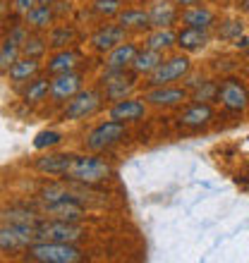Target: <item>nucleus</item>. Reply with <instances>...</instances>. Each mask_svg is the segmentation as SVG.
I'll use <instances>...</instances> for the list:
<instances>
[{"label":"nucleus","mask_w":249,"mask_h":263,"mask_svg":"<svg viewBox=\"0 0 249 263\" xmlns=\"http://www.w3.org/2000/svg\"><path fill=\"white\" fill-rule=\"evenodd\" d=\"M115 175L113 165L108 160H103L98 153H84V156H75V163L67 170V175L62 177L65 182H79L84 187H96L103 184Z\"/></svg>","instance_id":"1"},{"label":"nucleus","mask_w":249,"mask_h":263,"mask_svg":"<svg viewBox=\"0 0 249 263\" xmlns=\"http://www.w3.org/2000/svg\"><path fill=\"white\" fill-rule=\"evenodd\" d=\"M24 258L36 263H79L86 258L77 244L67 242H34L24 249Z\"/></svg>","instance_id":"2"},{"label":"nucleus","mask_w":249,"mask_h":263,"mask_svg":"<svg viewBox=\"0 0 249 263\" xmlns=\"http://www.w3.org/2000/svg\"><path fill=\"white\" fill-rule=\"evenodd\" d=\"M105 105L103 91L96 86H86L79 89L67 103L62 105V120L65 122H82V120H91L101 108Z\"/></svg>","instance_id":"3"},{"label":"nucleus","mask_w":249,"mask_h":263,"mask_svg":"<svg viewBox=\"0 0 249 263\" xmlns=\"http://www.w3.org/2000/svg\"><path fill=\"white\" fill-rule=\"evenodd\" d=\"M127 139H130V127H127V122L108 118L105 122H98V125L86 134L84 148L91 153H103V151H111L113 146L127 141Z\"/></svg>","instance_id":"4"},{"label":"nucleus","mask_w":249,"mask_h":263,"mask_svg":"<svg viewBox=\"0 0 249 263\" xmlns=\"http://www.w3.org/2000/svg\"><path fill=\"white\" fill-rule=\"evenodd\" d=\"M139 79L141 77L134 74L132 69H103V74L98 79V89L103 91L105 103H118L137 91Z\"/></svg>","instance_id":"5"},{"label":"nucleus","mask_w":249,"mask_h":263,"mask_svg":"<svg viewBox=\"0 0 249 263\" xmlns=\"http://www.w3.org/2000/svg\"><path fill=\"white\" fill-rule=\"evenodd\" d=\"M36 228V242H67L77 244L86 237V230L79 228V222L53 220V218H39Z\"/></svg>","instance_id":"6"},{"label":"nucleus","mask_w":249,"mask_h":263,"mask_svg":"<svg viewBox=\"0 0 249 263\" xmlns=\"http://www.w3.org/2000/svg\"><path fill=\"white\" fill-rule=\"evenodd\" d=\"M192 72V60L187 53H175L161 60V65L146 77V86H163V84H175L185 82V77Z\"/></svg>","instance_id":"7"},{"label":"nucleus","mask_w":249,"mask_h":263,"mask_svg":"<svg viewBox=\"0 0 249 263\" xmlns=\"http://www.w3.org/2000/svg\"><path fill=\"white\" fill-rule=\"evenodd\" d=\"M216 101H218L228 112H244L249 108V89L242 84V79L228 77V79L218 82Z\"/></svg>","instance_id":"8"},{"label":"nucleus","mask_w":249,"mask_h":263,"mask_svg":"<svg viewBox=\"0 0 249 263\" xmlns=\"http://www.w3.org/2000/svg\"><path fill=\"white\" fill-rule=\"evenodd\" d=\"M36 242L34 225H5L0 222V254H24L29 244Z\"/></svg>","instance_id":"9"},{"label":"nucleus","mask_w":249,"mask_h":263,"mask_svg":"<svg viewBox=\"0 0 249 263\" xmlns=\"http://www.w3.org/2000/svg\"><path fill=\"white\" fill-rule=\"evenodd\" d=\"M149 108H158V110H166V108H175V105L189 101V89L187 86H175V84H163V86H149L144 91V96Z\"/></svg>","instance_id":"10"},{"label":"nucleus","mask_w":249,"mask_h":263,"mask_svg":"<svg viewBox=\"0 0 249 263\" xmlns=\"http://www.w3.org/2000/svg\"><path fill=\"white\" fill-rule=\"evenodd\" d=\"M84 72L75 69V72H62V74L50 77V91L48 101H53L56 105H65L69 98L75 96L79 89H84Z\"/></svg>","instance_id":"11"},{"label":"nucleus","mask_w":249,"mask_h":263,"mask_svg":"<svg viewBox=\"0 0 249 263\" xmlns=\"http://www.w3.org/2000/svg\"><path fill=\"white\" fill-rule=\"evenodd\" d=\"M146 112H149V105H146L144 98L127 96V98H122V101H118V103H111L108 118L127 122V125H137V122H141V120L146 118Z\"/></svg>","instance_id":"12"},{"label":"nucleus","mask_w":249,"mask_h":263,"mask_svg":"<svg viewBox=\"0 0 249 263\" xmlns=\"http://www.w3.org/2000/svg\"><path fill=\"white\" fill-rule=\"evenodd\" d=\"M214 120H216V112H214V108H211V105L194 101L192 105H187L185 110L177 115V125H180L182 129L201 132V129H206Z\"/></svg>","instance_id":"13"},{"label":"nucleus","mask_w":249,"mask_h":263,"mask_svg":"<svg viewBox=\"0 0 249 263\" xmlns=\"http://www.w3.org/2000/svg\"><path fill=\"white\" fill-rule=\"evenodd\" d=\"M77 153H43L39 158H34V170L41 175H48V177H65L67 170L75 163Z\"/></svg>","instance_id":"14"},{"label":"nucleus","mask_w":249,"mask_h":263,"mask_svg":"<svg viewBox=\"0 0 249 263\" xmlns=\"http://www.w3.org/2000/svg\"><path fill=\"white\" fill-rule=\"evenodd\" d=\"M122 41H127V31L120 27L118 22H111V24H101V27L91 34L89 46L96 50V53H103L105 55L108 50H113Z\"/></svg>","instance_id":"15"},{"label":"nucleus","mask_w":249,"mask_h":263,"mask_svg":"<svg viewBox=\"0 0 249 263\" xmlns=\"http://www.w3.org/2000/svg\"><path fill=\"white\" fill-rule=\"evenodd\" d=\"M146 12H149L151 29H173L180 22V7L173 0H151Z\"/></svg>","instance_id":"16"},{"label":"nucleus","mask_w":249,"mask_h":263,"mask_svg":"<svg viewBox=\"0 0 249 263\" xmlns=\"http://www.w3.org/2000/svg\"><path fill=\"white\" fill-rule=\"evenodd\" d=\"M79 65H82V53L69 46V48L53 50V55H48V60L43 63V72L53 77V74H62V72H75Z\"/></svg>","instance_id":"17"},{"label":"nucleus","mask_w":249,"mask_h":263,"mask_svg":"<svg viewBox=\"0 0 249 263\" xmlns=\"http://www.w3.org/2000/svg\"><path fill=\"white\" fill-rule=\"evenodd\" d=\"M43 72V60H34V58H17L12 65H10V69H7L5 74L7 79H10V84H14V86H24L27 82H31L34 77H39Z\"/></svg>","instance_id":"18"},{"label":"nucleus","mask_w":249,"mask_h":263,"mask_svg":"<svg viewBox=\"0 0 249 263\" xmlns=\"http://www.w3.org/2000/svg\"><path fill=\"white\" fill-rule=\"evenodd\" d=\"M180 22L185 27H194V29H201V31H211L216 27V12L211 7L201 5H189V7H182L180 10Z\"/></svg>","instance_id":"19"},{"label":"nucleus","mask_w":249,"mask_h":263,"mask_svg":"<svg viewBox=\"0 0 249 263\" xmlns=\"http://www.w3.org/2000/svg\"><path fill=\"white\" fill-rule=\"evenodd\" d=\"M139 46L134 41H122L103 55V69H130Z\"/></svg>","instance_id":"20"},{"label":"nucleus","mask_w":249,"mask_h":263,"mask_svg":"<svg viewBox=\"0 0 249 263\" xmlns=\"http://www.w3.org/2000/svg\"><path fill=\"white\" fill-rule=\"evenodd\" d=\"M118 24L130 34V31H137V34H146L151 29V22H149V12L146 7H122L118 14Z\"/></svg>","instance_id":"21"},{"label":"nucleus","mask_w":249,"mask_h":263,"mask_svg":"<svg viewBox=\"0 0 249 263\" xmlns=\"http://www.w3.org/2000/svg\"><path fill=\"white\" fill-rule=\"evenodd\" d=\"M46 218H53V220H65V222H79L86 218V203L84 201H62L43 211Z\"/></svg>","instance_id":"22"},{"label":"nucleus","mask_w":249,"mask_h":263,"mask_svg":"<svg viewBox=\"0 0 249 263\" xmlns=\"http://www.w3.org/2000/svg\"><path fill=\"white\" fill-rule=\"evenodd\" d=\"M177 39H175V48H180L182 53H197V50H204L208 46V31H201V29L194 27H182L180 31H175Z\"/></svg>","instance_id":"23"},{"label":"nucleus","mask_w":249,"mask_h":263,"mask_svg":"<svg viewBox=\"0 0 249 263\" xmlns=\"http://www.w3.org/2000/svg\"><path fill=\"white\" fill-rule=\"evenodd\" d=\"M48 91H50V77H34L31 82L24 84V89H22V101L24 105L29 108H34V105H41L48 101Z\"/></svg>","instance_id":"24"},{"label":"nucleus","mask_w":249,"mask_h":263,"mask_svg":"<svg viewBox=\"0 0 249 263\" xmlns=\"http://www.w3.org/2000/svg\"><path fill=\"white\" fill-rule=\"evenodd\" d=\"M24 24L31 31H48L56 24V7L53 5H36L31 12L24 14Z\"/></svg>","instance_id":"25"},{"label":"nucleus","mask_w":249,"mask_h":263,"mask_svg":"<svg viewBox=\"0 0 249 263\" xmlns=\"http://www.w3.org/2000/svg\"><path fill=\"white\" fill-rule=\"evenodd\" d=\"M39 211L36 208H27V206H10L0 211V222L5 225H36L39 222Z\"/></svg>","instance_id":"26"},{"label":"nucleus","mask_w":249,"mask_h":263,"mask_svg":"<svg viewBox=\"0 0 249 263\" xmlns=\"http://www.w3.org/2000/svg\"><path fill=\"white\" fill-rule=\"evenodd\" d=\"M161 60H163V53H158V50H153V48H139L137 50V55H134V63H132V72L139 77H149L153 72V69L161 65Z\"/></svg>","instance_id":"27"},{"label":"nucleus","mask_w":249,"mask_h":263,"mask_svg":"<svg viewBox=\"0 0 249 263\" xmlns=\"http://www.w3.org/2000/svg\"><path fill=\"white\" fill-rule=\"evenodd\" d=\"M175 39L177 34L173 29H149L144 36V46L158 50V53H170L175 48Z\"/></svg>","instance_id":"28"},{"label":"nucleus","mask_w":249,"mask_h":263,"mask_svg":"<svg viewBox=\"0 0 249 263\" xmlns=\"http://www.w3.org/2000/svg\"><path fill=\"white\" fill-rule=\"evenodd\" d=\"M48 48L53 50H60V48H69L75 46L77 41V29L69 27V24H58V27H50L48 29Z\"/></svg>","instance_id":"29"},{"label":"nucleus","mask_w":249,"mask_h":263,"mask_svg":"<svg viewBox=\"0 0 249 263\" xmlns=\"http://www.w3.org/2000/svg\"><path fill=\"white\" fill-rule=\"evenodd\" d=\"M48 53V39L43 36V31H29V36L22 43V55L34 58V60H43Z\"/></svg>","instance_id":"30"},{"label":"nucleus","mask_w":249,"mask_h":263,"mask_svg":"<svg viewBox=\"0 0 249 263\" xmlns=\"http://www.w3.org/2000/svg\"><path fill=\"white\" fill-rule=\"evenodd\" d=\"M17 58H22V46L3 36V46H0V72H7L10 65H12Z\"/></svg>","instance_id":"31"},{"label":"nucleus","mask_w":249,"mask_h":263,"mask_svg":"<svg viewBox=\"0 0 249 263\" xmlns=\"http://www.w3.org/2000/svg\"><path fill=\"white\" fill-rule=\"evenodd\" d=\"M216 89H218V82L201 79V82L189 91V98H192V101H199V103H208V101H216Z\"/></svg>","instance_id":"32"},{"label":"nucleus","mask_w":249,"mask_h":263,"mask_svg":"<svg viewBox=\"0 0 249 263\" xmlns=\"http://www.w3.org/2000/svg\"><path fill=\"white\" fill-rule=\"evenodd\" d=\"M62 141H65L62 132L43 129V132H39V134H36V139H34V148H36V151H46V148H56V146H60Z\"/></svg>","instance_id":"33"},{"label":"nucleus","mask_w":249,"mask_h":263,"mask_svg":"<svg viewBox=\"0 0 249 263\" xmlns=\"http://www.w3.org/2000/svg\"><path fill=\"white\" fill-rule=\"evenodd\" d=\"M91 10L103 17V20H111V17H118L120 10H122V0H94L91 3Z\"/></svg>","instance_id":"34"},{"label":"nucleus","mask_w":249,"mask_h":263,"mask_svg":"<svg viewBox=\"0 0 249 263\" xmlns=\"http://www.w3.org/2000/svg\"><path fill=\"white\" fill-rule=\"evenodd\" d=\"M218 34H221V39H225V41H233V46H235V43L244 36V27H242V22L233 20V22H225Z\"/></svg>","instance_id":"35"},{"label":"nucleus","mask_w":249,"mask_h":263,"mask_svg":"<svg viewBox=\"0 0 249 263\" xmlns=\"http://www.w3.org/2000/svg\"><path fill=\"white\" fill-rule=\"evenodd\" d=\"M36 5H39V0H12V10L17 14H22V17L27 12H31Z\"/></svg>","instance_id":"36"},{"label":"nucleus","mask_w":249,"mask_h":263,"mask_svg":"<svg viewBox=\"0 0 249 263\" xmlns=\"http://www.w3.org/2000/svg\"><path fill=\"white\" fill-rule=\"evenodd\" d=\"M177 7H189V5H197V3H201V0H173Z\"/></svg>","instance_id":"37"},{"label":"nucleus","mask_w":249,"mask_h":263,"mask_svg":"<svg viewBox=\"0 0 249 263\" xmlns=\"http://www.w3.org/2000/svg\"><path fill=\"white\" fill-rule=\"evenodd\" d=\"M7 7H10L7 5V0H0V22H3V17L7 14Z\"/></svg>","instance_id":"38"},{"label":"nucleus","mask_w":249,"mask_h":263,"mask_svg":"<svg viewBox=\"0 0 249 263\" xmlns=\"http://www.w3.org/2000/svg\"><path fill=\"white\" fill-rule=\"evenodd\" d=\"M56 0H39V5H53Z\"/></svg>","instance_id":"39"},{"label":"nucleus","mask_w":249,"mask_h":263,"mask_svg":"<svg viewBox=\"0 0 249 263\" xmlns=\"http://www.w3.org/2000/svg\"><path fill=\"white\" fill-rule=\"evenodd\" d=\"M242 10L244 12H249V0H242Z\"/></svg>","instance_id":"40"},{"label":"nucleus","mask_w":249,"mask_h":263,"mask_svg":"<svg viewBox=\"0 0 249 263\" xmlns=\"http://www.w3.org/2000/svg\"><path fill=\"white\" fill-rule=\"evenodd\" d=\"M0 46H3V34H0Z\"/></svg>","instance_id":"41"},{"label":"nucleus","mask_w":249,"mask_h":263,"mask_svg":"<svg viewBox=\"0 0 249 263\" xmlns=\"http://www.w3.org/2000/svg\"><path fill=\"white\" fill-rule=\"evenodd\" d=\"M247 53H249V48H247Z\"/></svg>","instance_id":"42"},{"label":"nucleus","mask_w":249,"mask_h":263,"mask_svg":"<svg viewBox=\"0 0 249 263\" xmlns=\"http://www.w3.org/2000/svg\"><path fill=\"white\" fill-rule=\"evenodd\" d=\"M240 3H242V0H240Z\"/></svg>","instance_id":"43"}]
</instances>
